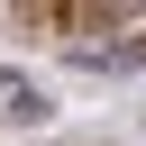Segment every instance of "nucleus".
Wrapping results in <instances>:
<instances>
[{
    "label": "nucleus",
    "mask_w": 146,
    "mask_h": 146,
    "mask_svg": "<svg viewBox=\"0 0 146 146\" xmlns=\"http://www.w3.org/2000/svg\"><path fill=\"white\" fill-rule=\"evenodd\" d=\"M0 100H9V119H18V128H46V119H55V100H46L36 82H9V73H0Z\"/></svg>",
    "instance_id": "f257e3e1"
}]
</instances>
